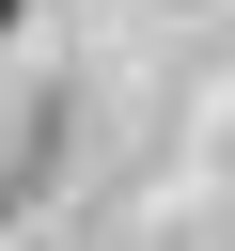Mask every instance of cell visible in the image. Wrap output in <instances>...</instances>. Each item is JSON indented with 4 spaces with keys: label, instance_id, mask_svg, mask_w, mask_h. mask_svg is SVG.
<instances>
[{
    "label": "cell",
    "instance_id": "cell-1",
    "mask_svg": "<svg viewBox=\"0 0 235 251\" xmlns=\"http://www.w3.org/2000/svg\"><path fill=\"white\" fill-rule=\"evenodd\" d=\"M16 16H31V0H0V31H16Z\"/></svg>",
    "mask_w": 235,
    "mask_h": 251
}]
</instances>
